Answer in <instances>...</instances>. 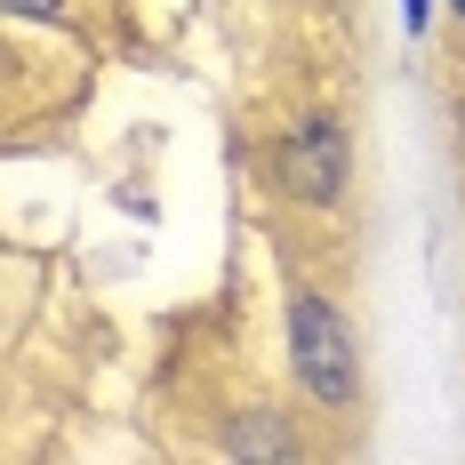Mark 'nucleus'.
I'll list each match as a JSON object with an SVG mask.
<instances>
[{"label": "nucleus", "mask_w": 465, "mask_h": 465, "mask_svg": "<svg viewBox=\"0 0 465 465\" xmlns=\"http://www.w3.org/2000/svg\"><path fill=\"white\" fill-rule=\"evenodd\" d=\"M289 361L297 385L313 393V410H353L361 401V353H353V329L329 305L322 289H297L289 297Z\"/></svg>", "instance_id": "1"}, {"label": "nucleus", "mask_w": 465, "mask_h": 465, "mask_svg": "<svg viewBox=\"0 0 465 465\" xmlns=\"http://www.w3.org/2000/svg\"><path fill=\"white\" fill-rule=\"evenodd\" d=\"M345 169H353V153H345V129L337 121H305V129H289L273 144V177L289 201H305V209H329L337 193H345Z\"/></svg>", "instance_id": "2"}, {"label": "nucleus", "mask_w": 465, "mask_h": 465, "mask_svg": "<svg viewBox=\"0 0 465 465\" xmlns=\"http://www.w3.org/2000/svg\"><path fill=\"white\" fill-rule=\"evenodd\" d=\"M225 458H289V433H281L273 418H249L225 433Z\"/></svg>", "instance_id": "3"}, {"label": "nucleus", "mask_w": 465, "mask_h": 465, "mask_svg": "<svg viewBox=\"0 0 465 465\" xmlns=\"http://www.w3.org/2000/svg\"><path fill=\"white\" fill-rule=\"evenodd\" d=\"M0 8H8V16H56L64 0H0Z\"/></svg>", "instance_id": "4"}, {"label": "nucleus", "mask_w": 465, "mask_h": 465, "mask_svg": "<svg viewBox=\"0 0 465 465\" xmlns=\"http://www.w3.org/2000/svg\"><path fill=\"white\" fill-rule=\"evenodd\" d=\"M401 16H410V33H425L433 25V0H401Z\"/></svg>", "instance_id": "5"}, {"label": "nucleus", "mask_w": 465, "mask_h": 465, "mask_svg": "<svg viewBox=\"0 0 465 465\" xmlns=\"http://www.w3.org/2000/svg\"><path fill=\"white\" fill-rule=\"evenodd\" d=\"M450 8H458V25H465V0H450Z\"/></svg>", "instance_id": "6"}]
</instances>
